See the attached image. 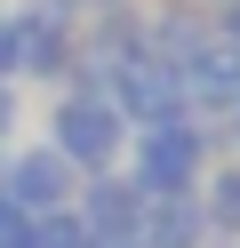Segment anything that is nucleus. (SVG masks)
<instances>
[{
	"label": "nucleus",
	"mask_w": 240,
	"mask_h": 248,
	"mask_svg": "<svg viewBox=\"0 0 240 248\" xmlns=\"http://www.w3.org/2000/svg\"><path fill=\"white\" fill-rule=\"evenodd\" d=\"M200 216H208V240H240V160H208L200 176Z\"/></svg>",
	"instance_id": "nucleus-8"
},
{
	"label": "nucleus",
	"mask_w": 240,
	"mask_h": 248,
	"mask_svg": "<svg viewBox=\"0 0 240 248\" xmlns=\"http://www.w3.org/2000/svg\"><path fill=\"white\" fill-rule=\"evenodd\" d=\"M56 160H72V176H104V168L128 160V120L104 88H56L48 104V136H40Z\"/></svg>",
	"instance_id": "nucleus-2"
},
{
	"label": "nucleus",
	"mask_w": 240,
	"mask_h": 248,
	"mask_svg": "<svg viewBox=\"0 0 240 248\" xmlns=\"http://www.w3.org/2000/svg\"><path fill=\"white\" fill-rule=\"evenodd\" d=\"M0 80H16V40H8V8H0Z\"/></svg>",
	"instance_id": "nucleus-13"
},
{
	"label": "nucleus",
	"mask_w": 240,
	"mask_h": 248,
	"mask_svg": "<svg viewBox=\"0 0 240 248\" xmlns=\"http://www.w3.org/2000/svg\"><path fill=\"white\" fill-rule=\"evenodd\" d=\"M224 144L240 152V104H232V112H224Z\"/></svg>",
	"instance_id": "nucleus-14"
},
{
	"label": "nucleus",
	"mask_w": 240,
	"mask_h": 248,
	"mask_svg": "<svg viewBox=\"0 0 240 248\" xmlns=\"http://www.w3.org/2000/svg\"><path fill=\"white\" fill-rule=\"evenodd\" d=\"M72 8H80V16H96V8H128V0H72Z\"/></svg>",
	"instance_id": "nucleus-15"
},
{
	"label": "nucleus",
	"mask_w": 240,
	"mask_h": 248,
	"mask_svg": "<svg viewBox=\"0 0 240 248\" xmlns=\"http://www.w3.org/2000/svg\"><path fill=\"white\" fill-rule=\"evenodd\" d=\"M8 40H16V80L64 88L80 72V8L72 0H8Z\"/></svg>",
	"instance_id": "nucleus-3"
},
{
	"label": "nucleus",
	"mask_w": 240,
	"mask_h": 248,
	"mask_svg": "<svg viewBox=\"0 0 240 248\" xmlns=\"http://www.w3.org/2000/svg\"><path fill=\"white\" fill-rule=\"evenodd\" d=\"M208 160H216V128L208 120H168V128H136L128 136V184H136L144 200H192L208 176Z\"/></svg>",
	"instance_id": "nucleus-1"
},
{
	"label": "nucleus",
	"mask_w": 240,
	"mask_h": 248,
	"mask_svg": "<svg viewBox=\"0 0 240 248\" xmlns=\"http://www.w3.org/2000/svg\"><path fill=\"white\" fill-rule=\"evenodd\" d=\"M16 120H24V104H16V80H0V144L16 136Z\"/></svg>",
	"instance_id": "nucleus-12"
},
{
	"label": "nucleus",
	"mask_w": 240,
	"mask_h": 248,
	"mask_svg": "<svg viewBox=\"0 0 240 248\" xmlns=\"http://www.w3.org/2000/svg\"><path fill=\"white\" fill-rule=\"evenodd\" d=\"M208 32H216V40H232V48H240V0H216V8H208Z\"/></svg>",
	"instance_id": "nucleus-11"
},
{
	"label": "nucleus",
	"mask_w": 240,
	"mask_h": 248,
	"mask_svg": "<svg viewBox=\"0 0 240 248\" xmlns=\"http://www.w3.org/2000/svg\"><path fill=\"white\" fill-rule=\"evenodd\" d=\"M104 96L120 104L128 136H136V128H168V120H192L184 80H176V64H160V56H136V64H120V72L104 80Z\"/></svg>",
	"instance_id": "nucleus-4"
},
{
	"label": "nucleus",
	"mask_w": 240,
	"mask_h": 248,
	"mask_svg": "<svg viewBox=\"0 0 240 248\" xmlns=\"http://www.w3.org/2000/svg\"><path fill=\"white\" fill-rule=\"evenodd\" d=\"M32 248H96V232L80 224L72 208H56V216H40V240H32Z\"/></svg>",
	"instance_id": "nucleus-9"
},
{
	"label": "nucleus",
	"mask_w": 240,
	"mask_h": 248,
	"mask_svg": "<svg viewBox=\"0 0 240 248\" xmlns=\"http://www.w3.org/2000/svg\"><path fill=\"white\" fill-rule=\"evenodd\" d=\"M0 192H8L16 208H32V216H56V208H72L80 176H72V160H56L48 144H24V152L0 160Z\"/></svg>",
	"instance_id": "nucleus-5"
},
{
	"label": "nucleus",
	"mask_w": 240,
	"mask_h": 248,
	"mask_svg": "<svg viewBox=\"0 0 240 248\" xmlns=\"http://www.w3.org/2000/svg\"><path fill=\"white\" fill-rule=\"evenodd\" d=\"M176 80H184V104H192V120H208V128H216V120L240 104V48L208 32L200 48L176 64Z\"/></svg>",
	"instance_id": "nucleus-6"
},
{
	"label": "nucleus",
	"mask_w": 240,
	"mask_h": 248,
	"mask_svg": "<svg viewBox=\"0 0 240 248\" xmlns=\"http://www.w3.org/2000/svg\"><path fill=\"white\" fill-rule=\"evenodd\" d=\"M192 8H216V0H192Z\"/></svg>",
	"instance_id": "nucleus-16"
},
{
	"label": "nucleus",
	"mask_w": 240,
	"mask_h": 248,
	"mask_svg": "<svg viewBox=\"0 0 240 248\" xmlns=\"http://www.w3.org/2000/svg\"><path fill=\"white\" fill-rule=\"evenodd\" d=\"M136 240L144 248H200L208 240V216H200V200H144Z\"/></svg>",
	"instance_id": "nucleus-7"
},
{
	"label": "nucleus",
	"mask_w": 240,
	"mask_h": 248,
	"mask_svg": "<svg viewBox=\"0 0 240 248\" xmlns=\"http://www.w3.org/2000/svg\"><path fill=\"white\" fill-rule=\"evenodd\" d=\"M32 240H40V216L16 208V200L0 192V248H32Z\"/></svg>",
	"instance_id": "nucleus-10"
}]
</instances>
